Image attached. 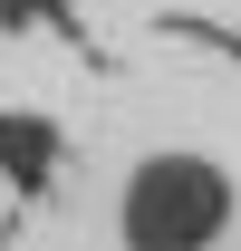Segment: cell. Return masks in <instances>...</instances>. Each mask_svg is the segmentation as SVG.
Returning a JSON list of instances; mask_svg holds the SVG:
<instances>
[{
	"instance_id": "1",
	"label": "cell",
	"mask_w": 241,
	"mask_h": 251,
	"mask_svg": "<svg viewBox=\"0 0 241 251\" xmlns=\"http://www.w3.org/2000/svg\"><path fill=\"white\" fill-rule=\"evenodd\" d=\"M232 222H241V184L193 145H154L116 184V242H135V251H203Z\"/></svg>"
}]
</instances>
